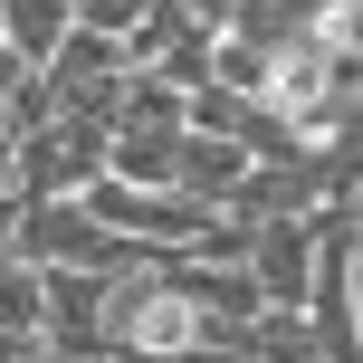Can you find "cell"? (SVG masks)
<instances>
[{
	"instance_id": "cell-1",
	"label": "cell",
	"mask_w": 363,
	"mask_h": 363,
	"mask_svg": "<svg viewBox=\"0 0 363 363\" xmlns=\"http://www.w3.org/2000/svg\"><path fill=\"white\" fill-rule=\"evenodd\" d=\"M191 345H211V325L182 306V287L163 277V258L134 268V277H106V354L115 363H182Z\"/></svg>"
},
{
	"instance_id": "cell-2",
	"label": "cell",
	"mask_w": 363,
	"mask_h": 363,
	"mask_svg": "<svg viewBox=\"0 0 363 363\" xmlns=\"http://www.w3.org/2000/svg\"><path fill=\"white\" fill-rule=\"evenodd\" d=\"M0 239H10V258H29V268H96V277H134V268H153L144 249H125L115 230H96L86 201H10Z\"/></svg>"
},
{
	"instance_id": "cell-3",
	"label": "cell",
	"mask_w": 363,
	"mask_h": 363,
	"mask_svg": "<svg viewBox=\"0 0 363 363\" xmlns=\"http://www.w3.org/2000/svg\"><path fill=\"white\" fill-rule=\"evenodd\" d=\"M96 172H106V125H96V115H48V125L10 134L0 191L10 201H77Z\"/></svg>"
},
{
	"instance_id": "cell-4",
	"label": "cell",
	"mask_w": 363,
	"mask_h": 363,
	"mask_svg": "<svg viewBox=\"0 0 363 363\" xmlns=\"http://www.w3.org/2000/svg\"><path fill=\"white\" fill-rule=\"evenodd\" d=\"M239 268H249L258 306L296 315L306 306V268H315V230L306 220H258V230H239Z\"/></svg>"
},
{
	"instance_id": "cell-5",
	"label": "cell",
	"mask_w": 363,
	"mask_h": 363,
	"mask_svg": "<svg viewBox=\"0 0 363 363\" xmlns=\"http://www.w3.org/2000/svg\"><path fill=\"white\" fill-rule=\"evenodd\" d=\"M163 277L182 287V306L211 325V345H239V325L258 315V287L239 258H163Z\"/></svg>"
},
{
	"instance_id": "cell-6",
	"label": "cell",
	"mask_w": 363,
	"mask_h": 363,
	"mask_svg": "<svg viewBox=\"0 0 363 363\" xmlns=\"http://www.w3.org/2000/svg\"><path fill=\"white\" fill-rule=\"evenodd\" d=\"M249 172V153L230 144V134H182V153H172V191H191V201H230V182Z\"/></svg>"
},
{
	"instance_id": "cell-7",
	"label": "cell",
	"mask_w": 363,
	"mask_h": 363,
	"mask_svg": "<svg viewBox=\"0 0 363 363\" xmlns=\"http://www.w3.org/2000/svg\"><path fill=\"white\" fill-rule=\"evenodd\" d=\"M67 29H77V10H67V0H0V48H10V57H29V67H38V57H48Z\"/></svg>"
},
{
	"instance_id": "cell-8",
	"label": "cell",
	"mask_w": 363,
	"mask_h": 363,
	"mask_svg": "<svg viewBox=\"0 0 363 363\" xmlns=\"http://www.w3.org/2000/svg\"><path fill=\"white\" fill-rule=\"evenodd\" d=\"M144 10H153V0H77V29H96V38H115V48H125V29H134Z\"/></svg>"
},
{
	"instance_id": "cell-9",
	"label": "cell",
	"mask_w": 363,
	"mask_h": 363,
	"mask_svg": "<svg viewBox=\"0 0 363 363\" xmlns=\"http://www.w3.org/2000/svg\"><path fill=\"white\" fill-rule=\"evenodd\" d=\"M19 86H29V57H10V48H0V115H10V96Z\"/></svg>"
},
{
	"instance_id": "cell-10",
	"label": "cell",
	"mask_w": 363,
	"mask_h": 363,
	"mask_svg": "<svg viewBox=\"0 0 363 363\" xmlns=\"http://www.w3.org/2000/svg\"><path fill=\"white\" fill-rule=\"evenodd\" d=\"M19 345H29V335H0V363H19Z\"/></svg>"
},
{
	"instance_id": "cell-11",
	"label": "cell",
	"mask_w": 363,
	"mask_h": 363,
	"mask_svg": "<svg viewBox=\"0 0 363 363\" xmlns=\"http://www.w3.org/2000/svg\"><path fill=\"white\" fill-rule=\"evenodd\" d=\"M19 363H57V354H48V345H19Z\"/></svg>"
},
{
	"instance_id": "cell-12",
	"label": "cell",
	"mask_w": 363,
	"mask_h": 363,
	"mask_svg": "<svg viewBox=\"0 0 363 363\" xmlns=\"http://www.w3.org/2000/svg\"><path fill=\"white\" fill-rule=\"evenodd\" d=\"M106 363H115V354H106Z\"/></svg>"
}]
</instances>
